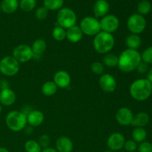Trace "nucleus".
Here are the masks:
<instances>
[{"mask_svg": "<svg viewBox=\"0 0 152 152\" xmlns=\"http://www.w3.org/2000/svg\"><path fill=\"white\" fill-rule=\"evenodd\" d=\"M137 143L133 140H126L124 144V147L126 151L128 152H134L137 149Z\"/></svg>", "mask_w": 152, "mask_h": 152, "instance_id": "nucleus-35", "label": "nucleus"}, {"mask_svg": "<svg viewBox=\"0 0 152 152\" xmlns=\"http://www.w3.org/2000/svg\"><path fill=\"white\" fill-rule=\"evenodd\" d=\"M20 68L19 62L13 56H6L0 60V73L6 77H13Z\"/></svg>", "mask_w": 152, "mask_h": 152, "instance_id": "nucleus-6", "label": "nucleus"}, {"mask_svg": "<svg viewBox=\"0 0 152 152\" xmlns=\"http://www.w3.org/2000/svg\"><path fill=\"white\" fill-rule=\"evenodd\" d=\"M141 59L142 62L148 64H152V46L147 48L141 54Z\"/></svg>", "mask_w": 152, "mask_h": 152, "instance_id": "nucleus-33", "label": "nucleus"}, {"mask_svg": "<svg viewBox=\"0 0 152 152\" xmlns=\"http://www.w3.org/2000/svg\"><path fill=\"white\" fill-rule=\"evenodd\" d=\"M55 146L58 152H71L74 148V144L69 137L62 136L56 140Z\"/></svg>", "mask_w": 152, "mask_h": 152, "instance_id": "nucleus-18", "label": "nucleus"}, {"mask_svg": "<svg viewBox=\"0 0 152 152\" xmlns=\"http://www.w3.org/2000/svg\"><path fill=\"white\" fill-rule=\"evenodd\" d=\"M126 44L129 49L137 50L142 44V39L139 35L131 34L126 37Z\"/></svg>", "mask_w": 152, "mask_h": 152, "instance_id": "nucleus-23", "label": "nucleus"}, {"mask_svg": "<svg viewBox=\"0 0 152 152\" xmlns=\"http://www.w3.org/2000/svg\"><path fill=\"white\" fill-rule=\"evenodd\" d=\"M13 56L19 63H25L34 58V53L31 46L22 44L13 49Z\"/></svg>", "mask_w": 152, "mask_h": 152, "instance_id": "nucleus-9", "label": "nucleus"}, {"mask_svg": "<svg viewBox=\"0 0 152 152\" xmlns=\"http://www.w3.org/2000/svg\"><path fill=\"white\" fill-rule=\"evenodd\" d=\"M52 37L56 41H63L66 39V30L59 25H56L52 31Z\"/></svg>", "mask_w": 152, "mask_h": 152, "instance_id": "nucleus-28", "label": "nucleus"}, {"mask_svg": "<svg viewBox=\"0 0 152 152\" xmlns=\"http://www.w3.org/2000/svg\"><path fill=\"white\" fill-rule=\"evenodd\" d=\"M147 22L145 17L139 13L131 15L127 20V28L132 34L139 35L145 31Z\"/></svg>", "mask_w": 152, "mask_h": 152, "instance_id": "nucleus-8", "label": "nucleus"}, {"mask_svg": "<svg viewBox=\"0 0 152 152\" xmlns=\"http://www.w3.org/2000/svg\"><path fill=\"white\" fill-rule=\"evenodd\" d=\"M0 152H9L8 150L4 147H0Z\"/></svg>", "mask_w": 152, "mask_h": 152, "instance_id": "nucleus-42", "label": "nucleus"}, {"mask_svg": "<svg viewBox=\"0 0 152 152\" xmlns=\"http://www.w3.org/2000/svg\"><path fill=\"white\" fill-rule=\"evenodd\" d=\"M44 7L48 10H59L64 4V0H43Z\"/></svg>", "mask_w": 152, "mask_h": 152, "instance_id": "nucleus-27", "label": "nucleus"}, {"mask_svg": "<svg viewBox=\"0 0 152 152\" xmlns=\"http://www.w3.org/2000/svg\"><path fill=\"white\" fill-rule=\"evenodd\" d=\"M151 10V4L148 0H142L137 5L138 13L142 16L147 15Z\"/></svg>", "mask_w": 152, "mask_h": 152, "instance_id": "nucleus-29", "label": "nucleus"}, {"mask_svg": "<svg viewBox=\"0 0 152 152\" xmlns=\"http://www.w3.org/2000/svg\"><path fill=\"white\" fill-rule=\"evenodd\" d=\"M150 117L147 113L140 111L134 116L133 120L131 126L135 128H144L149 123Z\"/></svg>", "mask_w": 152, "mask_h": 152, "instance_id": "nucleus-20", "label": "nucleus"}, {"mask_svg": "<svg viewBox=\"0 0 152 152\" xmlns=\"http://www.w3.org/2000/svg\"><path fill=\"white\" fill-rule=\"evenodd\" d=\"M41 152H58V151H56V148H50V147H48V148H43V149L42 150Z\"/></svg>", "mask_w": 152, "mask_h": 152, "instance_id": "nucleus-41", "label": "nucleus"}, {"mask_svg": "<svg viewBox=\"0 0 152 152\" xmlns=\"http://www.w3.org/2000/svg\"><path fill=\"white\" fill-rule=\"evenodd\" d=\"M77 14L72 9L69 7H62L56 15V22L59 26L65 30L76 25Z\"/></svg>", "mask_w": 152, "mask_h": 152, "instance_id": "nucleus-5", "label": "nucleus"}, {"mask_svg": "<svg viewBox=\"0 0 152 152\" xmlns=\"http://www.w3.org/2000/svg\"><path fill=\"white\" fill-rule=\"evenodd\" d=\"M25 149L26 152H41L42 148L37 141L29 140L25 143Z\"/></svg>", "mask_w": 152, "mask_h": 152, "instance_id": "nucleus-30", "label": "nucleus"}, {"mask_svg": "<svg viewBox=\"0 0 152 152\" xmlns=\"http://www.w3.org/2000/svg\"><path fill=\"white\" fill-rule=\"evenodd\" d=\"M147 80L152 84V68H150L147 72Z\"/></svg>", "mask_w": 152, "mask_h": 152, "instance_id": "nucleus-40", "label": "nucleus"}, {"mask_svg": "<svg viewBox=\"0 0 152 152\" xmlns=\"http://www.w3.org/2000/svg\"><path fill=\"white\" fill-rule=\"evenodd\" d=\"M34 53V58L41 57L47 48V43L43 39H37L31 46Z\"/></svg>", "mask_w": 152, "mask_h": 152, "instance_id": "nucleus-21", "label": "nucleus"}, {"mask_svg": "<svg viewBox=\"0 0 152 152\" xmlns=\"http://www.w3.org/2000/svg\"><path fill=\"white\" fill-rule=\"evenodd\" d=\"M126 139L123 134L119 132H114L108 137L107 140V146L111 151H120L124 147Z\"/></svg>", "mask_w": 152, "mask_h": 152, "instance_id": "nucleus-12", "label": "nucleus"}, {"mask_svg": "<svg viewBox=\"0 0 152 152\" xmlns=\"http://www.w3.org/2000/svg\"><path fill=\"white\" fill-rule=\"evenodd\" d=\"M136 69L137 70L138 73H139V74H145V73L148 72V71L149 70L148 69V64L145 63V62H142V61H141L140 63L138 65V66L137 67Z\"/></svg>", "mask_w": 152, "mask_h": 152, "instance_id": "nucleus-38", "label": "nucleus"}, {"mask_svg": "<svg viewBox=\"0 0 152 152\" xmlns=\"http://www.w3.org/2000/svg\"><path fill=\"white\" fill-rule=\"evenodd\" d=\"M44 114L39 110H32L27 115V122L31 127H38L41 126L44 122Z\"/></svg>", "mask_w": 152, "mask_h": 152, "instance_id": "nucleus-16", "label": "nucleus"}, {"mask_svg": "<svg viewBox=\"0 0 152 152\" xmlns=\"http://www.w3.org/2000/svg\"><path fill=\"white\" fill-rule=\"evenodd\" d=\"M109 3L106 0H96L93 6L94 14L96 19L106 16L109 12Z\"/></svg>", "mask_w": 152, "mask_h": 152, "instance_id": "nucleus-15", "label": "nucleus"}, {"mask_svg": "<svg viewBox=\"0 0 152 152\" xmlns=\"http://www.w3.org/2000/svg\"><path fill=\"white\" fill-rule=\"evenodd\" d=\"M83 34L80 26L74 25L66 30V39L72 43H77L83 39Z\"/></svg>", "mask_w": 152, "mask_h": 152, "instance_id": "nucleus-19", "label": "nucleus"}, {"mask_svg": "<svg viewBox=\"0 0 152 152\" xmlns=\"http://www.w3.org/2000/svg\"><path fill=\"white\" fill-rule=\"evenodd\" d=\"M37 5V0H20L19 7L24 12H30Z\"/></svg>", "mask_w": 152, "mask_h": 152, "instance_id": "nucleus-31", "label": "nucleus"}, {"mask_svg": "<svg viewBox=\"0 0 152 152\" xmlns=\"http://www.w3.org/2000/svg\"><path fill=\"white\" fill-rule=\"evenodd\" d=\"M100 22L101 31L111 34L115 32L120 26V20L114 14H107L104 17L101 18Z\"/></svg>", "mask_w": 152, "mask_h": 152, "instance_id": "nucleus-10", "label": "nucleus"}, {"mask_svg": "<svg viewBox=\"0 0 152 152\" xmlns=\"http://www.w3.org/2000/svg\"><path fill=\"white\" fill-rule=\"evenodd\" d=\"M16 100V95L12 89H3L0 91V104L4 106L13 105Z\"/></svg>", "mask_w": 152, "mask_h": 152, "instance_id": "nucleus-17", "label": "nucleus"}, {"mask_svg": "<svg viewBox=\"0 0 152 152\" xmlns=\"http://www.w3.org/2000/svg\"><path fill=\"white\" fill-rule=\"evenodd\" d=\"M137 149L139 152H152V143L148 141H144L140 143Z\"/></svg>", "mask_w": 152, "mask_h": 152, "instance_id": "nucleus-37", "label": "nucleus"}, {"mask_svg": "<svg viewBox=\"0 0 152 152\" xmlns=\"http://www.w3.org/2000/svg\"><path fill=\"white\" fill-rule=\"evenodd\" d=\"M132 140L137 143H141L145 141L147 137V132L144 128H135L132 132Z\"/></svg>", "mask_w": 152, "mask_h": 152, "instance_id": "nucleus-25", "label": "nucleus"}, {"mask_svg": "<svg viewBox=\"0 0 152 152\" xmlns=\"http://www.w3.org/2000/svg\"><path fill=\"white\" fill-rule=\"evenodd\" d=\"M118 68L122 72L130 73L134 71L141 59V54L137 50L126 49L118 56Z\"/></svg>", "mask_w": 152, "mask_h": 152, "instance_id": "nucleus-1", "label": "nucleus"}, {"mask_svg": "<svg viewBox=\"0 0 152 152\" xmlns=\"http://www.w3.org/2000/svg\"><path fill=\"white\" fill-rule=\"evenodd\" d=\"M19 7V1L18 0H2L0 8L7 14H10L16 11Z\"/></svg>", "mask_w": 152, "mask_h": 152, "instance_id": "nucleus-22", "label": "nucleus"}, {"mask_svg": "<svg viewBox=\"0 0 152 152\" xmlns=\"http://www.w3.org/2000/svg\"><path fill=\"white\" fill-rule=\"evenodd\" d=\"M39 144V145L41 146V148H45L49 147L50 144V138L48 135L47 134H42L39 137V140L37 141Z\"/></svg>", "mask_w": 152, "mask_h": 152, "instance_id": "nucleus-36", "label": "nucleus"}, {"mask_svg": "<svg viewBox=\"0 0 152 152\" xmlns=\"http://www.w3.org/2000/svg\"><path fill=\"white\" fill-rule=\"evenodd\" d=\"M9 88V83L6 80H0V89L3 90V89Z\"/></svg>", "mask_w": 152, "mask_h": 152, "instance_id": "nucleus-39", "label": "nucleus"}, {"mask_svg": "<svg viewBox=\"0 0 152 152\" xmlns=\"http://www.w3.org/2000/svg\"><path fill=\"white\" fill-rule=\"evenodd\" d=\"M118 56L112 53H108L105 55L102 59L104 65L109 68H114L118 65Z\"/></svg>", "mask_w": 152, "mask_h": 152, "instance_id": "nucleus-26", "label": "nucleus"}, {"mask_svg": "<svg viewBox=\"0 0 152 152\" xmlns=\"http://www.w3.org/2000/svg\"><path fill=\"white\" fill-rule=\"evenodd\" d=\"M53 81L59 88H66L71 84V77L66 71L60 70L55 73Z\"/></svg>", "mask_w": 152, "mask_h": 152, "instance_id": "nucleus-14", "label": "nucleus"}, {"mask_svg": "<svg viewBox=\"0 0 152 152\" xmlns=\"http://www.w3.org/2000/svg\"><path fill=\"white\" fill-rule=\"evenodd\" d=\"M1 111H2V107H1V105L0 104V114L1 113Z\"/></svg>", "mask_w": 152, "mask_h": 152, "instance_id": "nucleus-43", "label": "nucleus"}, {"mask_svg": "<svg viewBox=\"0 0 152 152\" xmlns=\"http://www.w3.org/2000/svg\"><path fill=\"white\" fill-rule=\"evenodd\" d=\"M120 152H125V151H120Z\"/></svg>", "mask_w": 152, "mask_h": 152, "instance_id": "nucleus-45", "label": "nucleus"}, {"mask_svg": "<svg viewBox=\"0 0 152 152\" xmlns=\"http://www.w3.org/2000/svg\"><path fill=\"white\" fill-rule=\"evenodd\" d=\"M5 123L11 132H19L24 130L28 124L27 116L21 111H10L6 116Z\"/></svg>", "mask_w": 152, "mask_h": 152, "instance_id": "nucleus-4", "label": "nucleus"}, {"mask_svg": "<svg viewBox=\"0 0 152 152\" xmlns=\"http://www.w3.org/2000/svg\"><path fill=\"white\" fill-rule=\"evenodd\" d=\"M80 28L85 35L93 37L96 36L101 31L100 22L94 16H86L82 19Z\"/></svg>", "mask_w": 152, "mask_h": 152, "instance_id": "nucleus-7", "label": "nucleus"}, {"mask_svg": "<svg viewBox=\"0 0 152 152\" xmlns=\"http://www.w3.org/2000/svg\"><path fill=\"white\" fill-rule=\"evenodd\" d=\"M0 75H1V73H0Z\"/></svg>", "mask_w": 152, "mask_h": 152, "instance_id": "nucleus-46", "label": "nucleus"}, {"mask_svg": "<svg viewBox=\"0 0 152 152\" xmlns=\"http://www.w3.org/2000/svg\"><path fill=\"white\" fill-rule=\"evenodd\" d=\"M99 86L103 91L112 93L117 88V81L115 78L110 74H103L99 79Z\"/></svg>", "mask_w": 152, "mask_h": 152, "instance_id": "nucleus-13", "label": "nucleus"}, {"mask_svg": "<svg viewBox=\"0 0 152 152\" xmlns=\"http://www.w3.org/2000/svg\"><path fill=\"white\" fill-rule=\"evenodd\" d=\"M133 111L127 107L119 108L115 114V119L117 123L122 126H129L132 125L134 118Z\"/></svg>", "mask_w": 152, "mask_h": 152, "instance_id": "nucleus-11", "label": "nucleus"}, {"mask_svg": "<svg viewBox=\"0 0 152 152\" xmlns=\"http://www.w3.org/2000/svg\"><path fill=\"white\" fill-rule=\"evenodd\" d=\"M0 10H1V8H0Z\"/></svg>", "mask_w": 152, "mask_h": 152, "instance_id": "nucleus-47", "label": "nucleus"}, {"mask_svg": "<svg viewBox=\"0 0 152 152\" xmlns=\"http://www.w3.org/2000/svg\"><path fill=\"white\" fill-rule=\"evenodd\" d=\"M48 12L49 10L44 6L38 7L35 11L36 18L39 20H44L48 16Z\"/></svg>", "mask_w": 152, "mask_h": 152, "instance_id": "nucleus-34", "label": "nucleus"}, {"mask_svg": "<svg viewBox=\"0 0 152 152\" xmlns=\"http://www.w3.org/2000/svg\"><path fill=\"white\" fill-rule=\"evenodd\" d=\"M129 93L135 100L145 101L151 96L152 84L147 79H138L131 84Z\"/></svg>", "mask_w": 152, "mask_h": 152, "instance_id": "nucleus-2", "label": "nucleus"}, {"mask_svg": "<svg viewBox=\"0 0 152 152\" xmlns=\"http://www.w3.org/2000/svg\"><path fill=\"white\" fill-rule=\"evenodd\" d=\"M58 87L53 81H47L42 86V93L46 96H52L56 93Z\"/></svg>", "mask_w": 152, "mask_h": 152, "instance_id": "nucleus-24", "label": "nucleus"}, {"mask_svg": "<svg viewBox=\"0 0 152 152\" xmlns=\"http://www.w3.org/2000/svg\"><path fill=\"white\" fill-rule=\"evenodd\" d=\"M103 152H113V151H111V150H106V151H103Z\"/></svg>", "mask_w": 152, "mask_h": 152, "instance_id": "nucleus-44", "label": "nucleus"}, {"mask_svg": "<svg viewBox=\"0 0 152 152\" xmlns=\"http://www.w3.org/2000/svg\"><path fill=\"white\" fill-rule=\"evenodd\" d=\"M115 39L111 34L100 31L94 36L93 46L94 50L100 54L109 53L114 47Z\"/></svg>", "mask_w": 152, "mask_h": 152, "instance_id": "nucleus-3", "label": "nucleus"}, {"mask_svg": "<svg viewBox=\"0 0 152 152\" xmlns=\"http://www.w3.org/2000/svg\"><path fill=\"white\" fill-rule=\"evenodd\" d=\"M91 70L94 74L96 75H102L103 74L104 70H105V65L102 62H94L91 64Z\"/></svg>", "mask_w": 152, "mask_h": 152, "instance_id": "nucleus-32", "label": "nucleus"}]
</instances>
